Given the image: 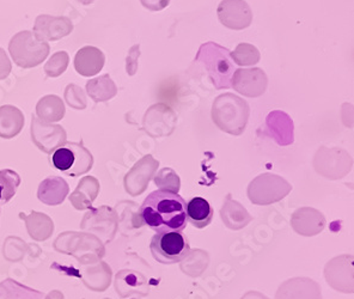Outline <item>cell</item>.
Segmentation results:
<instances>
[{"instance_id": "6da1fadb", "label": "cell", "mask_w": 354, "mask_h": 299, "mask_svg": "<svg viewBox=\"0 0 354 299\" xmlns=\"http://www.w3.org/2000/svg\"><path fill=\"white\" fill-rule=\"evenodd\" d=\"M139 216L155 233H182L187 226V203L180 194L160 190L149 194Z\"/></svg>"}, {"instance_id": "7a4b0ae2", "label": "cell", "mask_w": 354, "mask_h": 299, "mask_svg": "<svg viewBox=\"0 0 354 299\" xmlns=\"http://www.w3.org/2000/svg\"><path fill=\"white\" fill-rule=\"evenodd\" d=\"M195 62H199L204 67L216 88H230L235 67L231 62L230 52L227 49L219 44L208 42L201 46Z\"/></svg>"}, {"instance_id": "3957f363", "label": "cell", "mask_w": 354, "mask_h": 299, "mask_svg": "<svg viewBox=\"0 0 354 299\" xmlns=\"http://www.w3.org/2000/svg\"><path fill=\"white\" fill-rule=\"evenodd\" d=\"M212 116L221 129L239 136L243 132L248 121V105L232 93H225L214 101Z\"/></svg>"}, {"instance_id": "277c9868", "label": "cell", "mask_w": 354, "mask_h": 299, "mask_svg": "<svg viewBox=\"0 0 354 299\" xmlns=\"http://www.w3.org/2000/svg\"><path fill=\"white\" fill-rule=\"evenodd\" d=\"M9 51L16 65L22 69H32L47 59L50 47L34 31L24 30L11 39Z\"/></svg>"}, {"instance_id": "5b68a950", "label": "cell", "mask_w": 354, "mask_h": 299, "mask_svg": "<svg viewBox=\"0 0 354 299\" xmlns=\"http://www.w3.org/2000/svg\"><path fill=\"white\" fill-rule=\"evenodd\" d=\"M52 162L55 169L68 176H80L93 167V154L83 143L67 141L54 151Z\"/></svg>"}, {"instance_id": "8992f818", "label": "cell", "mask_w": 354, "mask_h": 299, "mask_svg": "<svg viewBox=\"0 0 354 299\" xmlns=\"http://www.w3.org/2000/svg\"><path fill=\"white\" fill-rule=\"evenodd\" d=\"M151 253L160 264H174L191 255V246L182 233H156L151 239Z\"/></svg>"}, {"instance_id": "52a82bcc", "label": "cell", "mask_w": 354, "mask_h": 299, "mask_svg": "<svg viewBox=\"0 0 354 299\" xmlns=\"http://www.w3.org/2000/svg\"><path fill=\"white\" fill-rule=\"evenodd\" d=\"M31 139L44 154H52L66 143V131L60 125H50L32 115Z\"/></svg>"}, {"instance_id": "ba28073f", "label": "cell", "mask_w": 354, "mask_h": 299, "mask_svg": "<svg viewBox=\"0 0 354 299\" xmlns=\"http://www.w3.org/2000/svg\"><path fill=\"white\" fill-rule=\"evenodd\" d=\"M73 30L71 21L64 16L54 17L42 15L36 18L34 33L40 39L46 41H58L65 36L70 35Z\"/></svg>"}, {"instance_id": "9c48e42d", "label": "cell", "mask_w": 354, "mask_h": 299, "mask_svg": "<svg viewBox=\"0 0 354 299\" xmlns=\"http://www.w3.org/2000/svg\"><path fill=\"white\" fill-rule=\"evenodd\" d=\"M106 57L104 54L91 46H86L78 51L75 57V69L80 75L84 77H93L97 75L104 66Z\"/></svg>"}, {"instance_id": "30bf717a", "label": "cell", "mask_w": 354, "mask_h": 299, "mask_svg": "<svg viewBox=\"0 0 354 299\" xmlns=\"http://www.w3.org/2000/svg\"><path fill=\"white\" fill-rule=\"evenodd\" d=\"M68 190L70 188L66 181L62 177L49 176L41 182L37 190V198L40 199L44 205L57 206L66 199Z\"/></svg>"}, {"instance_id": "8fae6325", "label": "cell", "mask_w": 354, "mask_h": 299, "mask_svg": "<svg viewBox=\"0 0 354 299\" xmlns=\"http://www.w3.org/2000/svg\"><path fill=\"white\" fill-rule=\"evenodd\" d=\"M24 115L14 106L0 107V138L12 139L22 132Z\"/></svg>"}, {"instance_id": "7c38bea8", "label": "cell", "mask_w": 354, "mask_h": 299, "mask_svg": "<svg viewBox=\"0 0 354 299\" xmlns=\"http://www.w3.org/2000/svg\"><path fill=\"white\" fill-rule=\"evenodd\" d=\"M213 207L204 198L192 199L187 203V220L198 229H204L213 219Z\"/></svg>"}, {"instance_id": "4fadbf2b", "label": "cell", "mask_w": 354, "mask_h": 299, "mask_svg": "<svg viewBox=\"0 0 354 299\" xmlns=\"http://www.w3.org/2000/svg\"><path fill=\"white\" fill-rule=\"evenodd\" d=\"M36 116L44 123H58L65 116V105L58 96L47 95L37 102Z\"/></svg>"}, {"instance_id": "5bb4252c", "label": "cell", "mask_w": 354, "mask_h": 299, "mask_svg": "<svg viewBox=\"0 0 354 299\" xmlns=\"http://www.w3.org/2000/svg\"><path fill=\"white\" fill-rule=\"evenodd\" d=\"M86 93L95 102H104L115 96L118 89L109 75L88 80L86 84Z\"/></svg>"}, {"instance_id": "9a60e30c", "label": "cell", "mask_w": 354, "mask_h": 299, "mask_svg": "<svg viewBox=\"0 0 354 299\" xmlns=\"http://www.w3.org/2000/svg\"><path fill=\"white\" fill-rule=\"evenodd\" d=\"M21 185V177L10 169L0 170V205L9 203Z\"/></svg>"}, {"instance_id": "2e32d148", "label": "cell", "mask_w": 354, "mask_h": 299, "mask_svg": "<svg viewBox=\"0 0 354 299\" xmlns=\"http://www.w3.org/2000/svg\"><path fill=\"white\" fill-rule=\"evenodd\" d=\"M68 62H70L68 54L66 52H58L52 55L48 62H46L44 72L50 78H57L67 70Z\"/></svg>"}, {"instance_id": "e0dca14e", "label": "cell", "mask_w": 354, "mask_h": 299, "mask_svg": "<svg viewBox=\"0 0 354 299\" xmlns=\"http://www.w3.org/2000/svg\"><path fill=\"white\" fill-rule=\"evenodd\" d=\"M65 100L67 105L73 108V109H85L86 107V97L82 89L75 85V84H70L65 90Z\"/></svg>"}, {"instance_id": "ac0fdd59", "label": "cell", "mask_w": 354, "mask_h": 299, "mask_svg": "<svg viewBox=\"0 0 354 299\" xmlns=\"http://www.w3.org/2000/svg\"><path fill=\"white\" fill-rule=\"evenodd\" d=\"M12 70L8 54L4 49L0 48V80H6Z\"/></svg>"}, {"instance_id": "d6986e66", "label": "cell", "mask_w": 354, "mask_h": 299, "mask_svg": "<svg viewBox=\"0 0 354 299\" xmlns=\"http://www.w3.org/2000/svg\"><path fill=\"white\" fill-rule=\"evenodd\" d=\"M140 55L139 52V46H134L129 51V57H127V72L129 75H133L137 71V60L138 57Z\"/></svg>"}, {"instance_id": "ffe728a7", "label": "cell", "mask_w": 354, "mask_h": 299, "mask_svg": "<svg viewBox=\"0 0 354 299\" xmlns=\"http://www.w3.org/2000/svg\"><path fill=\"white\" fill-rule=\"evenodd\" d=\"M142 4L151 11H160L169 4L170 0H140Z\"/></svg>"}, {"instance_id": "44dd1931", "label": "cell", "mask_w": 354, "mask_h": 299, "mask_svg": "<svg viewBox=\"0 0 354 299\" xmlns=\"http://www.w3.org/2000/svg\"><path fill=\"white\" fill-rule=\"evenodd\" d=\"M80 3H82V4H84V5H88V4H91V3H93V0H80Z\"/></svg>"}]
</instances>
